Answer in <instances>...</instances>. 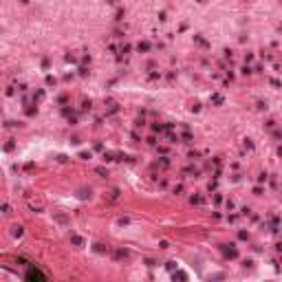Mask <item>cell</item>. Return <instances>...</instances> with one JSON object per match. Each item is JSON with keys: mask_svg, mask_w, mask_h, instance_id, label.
Masks as SVG:
<instances>
[{"mask_svg": "<svg viewBox=\"0 0 282 282\" xmlns=\"http://www.w3.org/2000/svg\"><path fill=\"white\" fill-rule=\"evenodd\" d=\"M194 40H196V42H199V44H201V46H207V42H205V40H203V38H201V35H194Z\"/></svg>", "mask_w": 282, "mask_h": 282, "instance_id": "cell-17", "label": "cell"}, {"mask_svg": "<svg viewBox=\"0 0 282 282\" xmlns=\"http://www.w3.org/2000/svg\"><path fill=\"white\" fill-rule=\"evenodd\" d=\"M124 13H126L124 9H117V13H115V20H121V18H124Z\"/></svg>", "mask_w": 282, "mask_h": 282, "instance_id": "cell-16", "label": "cell"}, {"mask_svg": "<svg viewBox=\"0 0 282 282\" xmlns=\"http://www.w3.org/2000/svg\"><path fill=\"white\" fill-rule=\"evenodd\" d=\"M71 242H73V245H77V247H82V245H84V240L79 238V236H71Z\"/></svg>", "mask_w": 282, "mask_h": 282, "instance_id": "cell-10", "label": "cell"}, {"mask_svg": "<svg viewBox=\"0 0 282 282\" xmlns=\"http://www.w3.org/2000/svg\"><path fill=\"white\" fill-rule=\"evenodd\" d=\"M183 141H185V143H192V141H194L192 132H187V130H185V132H183Z\"/></svg>", "mask_w": 282, "mask_h": 282, "instance_id": "cell-11", "label": "cell"}, {"mask_svg": "<svg viewBox=\"0 0 282 282\" xmlns=\"http://www.w3.org/2000/svg\"><path fill=\"white\" fill-rule=\"evenodd\" d=\"M238 238H240V240H247L249 234H247V232H240V234H238Z\"/></svg>", "mask_w": 282, "mask_h": 282, "instance_id": "cell-20", "label": "cell"}, {"mask_svg": "<svg viewBox=\"0 0 282 282\" xmlns=\"http://www.w3.org/2000/svg\"><path fill=\"white\" fill-rule=\"evenodd\" d=\"M199 2H205V0H199Z\"/></svg>", "mask_w": 282, "mask_h": 282, "instance_id": "cell-24", "label": "cell"}, {"mask_svg": "<svg viewBox=\"0 0 282 282\" xmlns=\"http://www.w3.org/2000/svg\"><path fill=\"white\" fill-rule=\"evenodd\" d=\"M137 49H139V51H148L150 44H148V42H139V46H137Z\"/></svg>", "mask_w": 282, "mask_h": 282, "instance_id": "cell-14", "label": "cell"}, {"mask_svg": "<svg viewBox=\"0 0 282 282\" xmlns=\"http://www.w3.org/2000/svg\"><path fill=\"white\" fill-rule=\"evenodd\" d=\"M192 205H203V196H199V194H196V196H192Z\"/></svg>", "mask_w": 282, "mask_h": 282, "instance_id": "cell-9", "label": "cell"}, {"mask_svg": "<svg viewBox=\"0 0 282 282\" xmlns=\"http://www.w3.org/2000/svg\"><path fill=\"white\" fill-rule=\"evenodd\" d=\"M106 113H119V104L115 99H106Z\"/></svg>", "mask_w": 282, "mask_h": 282, "instance_id": "cell-2", "label": "cell"}, {"mask_svg": "<svg viewBox=\"0 0 282 282\" xmlns=\"http://www.w3.org/2000/svg\"><path fill=\"white\" fill-rule=\"evenodd\" d=\"M2 214H11V207H9L7 203H5V205H2Z\"/></svg>", "mask_w": 282, "mask_h": 282, "instance_id": "cell-19", "label": "cell"}, {"mask_svg": "<svg viewBox=\"0 0 282 282\" xmlns=\"http://www.w3.org/2000/svg\"><path fill=\"white\" fill-rule=\"evenodd\" d=\"M95 172L99 176H108V170H104V167H95Z\"/></svg>", "mask_w": 282, "mask_h": 282, "instance_id": "cell-15", "label": "cell"}, {"mask_svg": "<svg viewBox=\"0 0 282 282\" xmlns=\"http://www.w3.org/2000/svg\"><path fill=\"white\" fill-rule=\"evenodd\" d=\"M157 165H159V167H170V161H167L165 157H161V159L157 161Z\"/></svg>", "mask_w": 282, "mask_h": 282, "instance_id": "cell-8", "label": "cell"}, {"mask_svg": "<svg viewBox=\"0 0 282 282\" xmlns=\"http://www.w3.org/2000/svg\"><path fill=\"white\" fill-rule=\"evenodd\" d=\"M104 199H106L108 203H115V201H119V190H117V187H115V190H110L106 196H104Z\"/></svg>", "mask_w": 282, "mask_h": 282, "instance_id": "cell-4", "label": "cell"}, {"mask_svg": "<svg viewBox=\"0 0 282 282\" xmlns=\"http://www.w3.org/2000/svg\"><path fill=\"white\" fill-rule=\"evenodd\" d=\"M209 101H212V104H216V106H220V104H223V95H212V97H209Z\"/></svg>", "mask_w": 282, "mask_h": 282, "instance_id": "cell-6", "label": "cell"}, {"mask_svg": "<svg viewBox=\"0 0 282 282\" xmlns=\"http://www.w3.org/2000/svg\"><path fill=\"white\" fill-rule=\"evenodd\" d=\"M13 236H16V238H20V236H22V227H20V225H16V227H13Z\"/></svg>", "mask_w": 282, "mask_h": 282, "instance_id": "cell-13", "label": "cell"}, {"mask_svg": "<svg viewBox=\"0 0 282 282\" xmlns=\"http://www.w3.org/2000/svg\"><path fill=\"white\" fill-rule=\"evenodd\" d=\"M106 2H110V5H115V2H119V0H106Z\"/></svg>", "mask_w": 282, "mask_h": 282, "instance_id": "cell-23", "label": "cell"}, {"mask_svg": "<svg viewBox=\"0 0 282 282\" xmlns=\"http://www.w3.org/2000/svg\"><path fill=\"white\" fill-rule=\"evenodd\" d=\"M167 141H170V143H176V141H179V134H174V132H167Z\"/></svg>", "mask_w": 282, "mask_h": 282, "instance_id": "cell-12", "label": "cell"}, {"mask_svg": "<svg viewBox=\"0 0 282 282\" xmlns=\"http://www.w3.org/2000/svg\"><path fill=\"white\" fill-rule=\"evenodd\" d=\"M245 148H247V150H254V143H251V139L245 141Z\"/></svg>", "mask_w": 282, "mask_h": 282, "instance_id": "cell-21", "label": "cell"}, {"mask_svg": "<svg viewBox=\"0 0 282 282\" xmlns=\"http://www.w3.org/2000/svg\"><path fill=\"white\" fill-rule=\"evenodd\" d=\"M223 254H225V256H229V258H236V256H238V251L234 249V245H223Z\"/></svg>", "mask_w": 282, "mask_h": 282, "instance_id": "cell-3", "label": "cell"}, {"mask_svg": "<svg viewBox=\"0 0 282 282\" xmlns=\"http://www.w3.org/2000/svg\"><path fill=\"white\" fill-rule=\"evenodd\" d=\"M79 159H91V152H79Z\"/></svg>", "mask_w": 282, "mask_h": 282, "instance_id": "cell-22", "label": "cell"}, {"mask_svg": "<svg viewBox=\"0 0 282 282\" xmlns=\"http://www.w3.org/2000/svg\"><path fill=\"white\" fill-rule=\"evenodd\" d=\"M115 258L117 260H128V258H130V251H128V249H117Z\"/></svg>", "mask_w": 282, "mask_h": 282, "instance_id": "cell-5", "label": "cell"}, {"mask_svg": "<svg viewBox=\"0 0 282 282\" xmlns=\"http://www.w3.org/2000/svg\"><path fill=\"white\" fill-rule=\"evenodd\" d=\"M95 251H97V254H106L108 247H106V245H101V242H97V245H95Z\"/></svg>", "mask_w": 282, "mask_h": 282, "instance_id": "cell-7", "label": "cell"}, {"mask_svg": "<svg viewBox=\"0 0 282 282\" xmlns=\"http://www.w3.org/2000/svg\"><path fill=\"white\" fill-rule=\"evenodd\" d=\"M91 104H93L91 99H84V104H82V106H84V110H91Z\"/></svg>", "mask_w": 282, "mask_h": 282, "instance_id": "cell-18", "label": "cell"}, {"mask_svg": "<svg viewBox=\"0 0 282 282\" xmlns=\"http://www.w3.org/2000/svg\"><path fill=\"white\" fill-rule=\"evenodd\" d=\"M26 278H29V280H46V275L42 273V271H38V269H29V271H26Z\"/></svg>", "mask_w": 282, "mask_h": 282, "instance_id": "cell-1", "label": "cell"}]
</instances>
